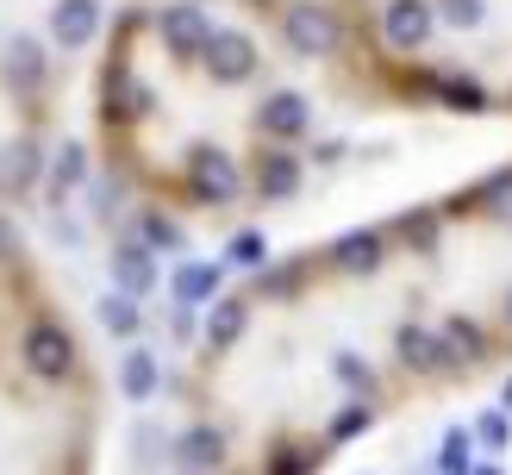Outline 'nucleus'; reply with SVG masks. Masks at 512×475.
Instances as JSON below:
<instances>
[{"instance_id":"3","label":"nucleus","mask_w":512,"mask_h":475,"mask_svg":"<svg viewBox=\"0 0 512 475\" xmlns=\"http://www.w3.org/2000/svg\"><path fill=\"white\" fill-rule=\"evenodd\" d=\"M107 38V0H0V213L38 194L69 88Z\"/></svg>"},{"instance_id":"2","label":"nucleus","mask_w":512,"mask_h":475,"mask_svg":"<svg viewBox=\"0 0 512 475\" xmlns=\"http://www.w3.org/2000/svg\"><path fill=\"white\" fill-rule=\"evenodd\" d=\"M100 382L88 344L0 219V475H94Z\"/></svg>"},{"instance_id":"4","label":"nucleus","mask_w":512,"mask_h":475,"mask_svg":"<svg viewBox=\"0 0 512 475\" xmlns=\"http://www.w3.org/2000/svg\"><path fill=\"white\" fill-rule=\"evenodd\" d=\"M238 7H250V13H269V19L281 25V38H288L294 50H306V57H319V63L344 57V50H350V38H356V57H363V69H369V44H363V32H356V25H344L338 13L300 7V0H238Z\"/></svg>"},{"instance_id":"1","label":"nucleus","mask_w":512,"mask_h":475,"mask_svg":"<svg viewBox=\"0 0 512 475\" xmlns=\"http://www.w3.org/2000/svg\"><path fill=\"white\" fill-rule=\"evenodd\" d=\"M313 100L281 88L244 25L200 0H138L94 57V144L119 188L163 213H238L300 188Z\"/></svg>"}]
</instances>
